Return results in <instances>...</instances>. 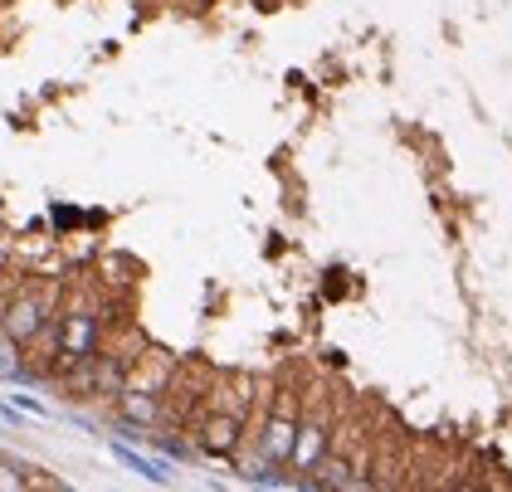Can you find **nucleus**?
Returning a JSON list of instances; mask_svg holds the SVG:
<instances>
[{
  "label": "nucleus",
  "instance_id": "1",
  "mask_svg": "<svg viewBox=\"0 0 512 492\" xmlns=\"http://www.w3.org/2000/svg\"><path fill=\"white\" fill-rule=\"evenodd\" d=\"M298 424L303 419L293 415V400H283L274 415L264 419V434H259V454L269 458V463H293V444H298Z\"/></svg>",
  "mask_w": 512,
  "mask_h": 492
},
{
  "label": "nucleus",
  "instance_id": "2",
  "mask_svg": "<svg viewBox=\"0 0 512 492\" xmlns=\"http://www.w3.org/2000/svg\"><path fill=\"white\" fill-rule=\"evenodd\" d=\"M327 439H332L327 415L303 419V424H298V444H293V468H298V473H317V463L327 458Z\"/></svg>",
  "mask_w": 512,
  "mask_h": 492
},
{
  "label": "nucleus",
  "instance_id": "3",
  "mask_svg": "<svg viewBox=\"0 0 512 492\" xmlns=\"http://www.w3.org/2000/svg\"><path fill=\"white\" fill-rule=\"evenodd\" d=\"M239 434H244V419L235 410H215V415L200 424V449L210 458H230L239 449Z\"/></svg>",
  "mask_w": 512,
  "mask_h": 492
},
{
  "label": "nucleus",
  "instance_id": "4",
  "mask_svg": "<svg viewBox=\"0 0 512 492\" xmlns=\"http://www.w3.org/2000/svg\"><path fill=\"white\" fill-rule=\"evenodd\" d=\"M93 341H98L93 312H69L64 327H59V356H64V366H79L83 356H93Z\"/></svg>",
  "mask_w": 512,
  "mask_h": 492
},
{
  "label": "nucleus",
  "instance_id": "5",
  "mask_svg": "<svg viewBox=\"0 0 512 492\" xmlns=\"http://www.w3.org/2000/svg\"><path fill=\"white\" fill-rule=\"evenodd\" d=\"M44 327V303L40 298H15V303L5 307V337H15L20 346L30 337H40Z\"/></svg>",
  "mask_w": 512,
  "mask_h": 492
},
{
  "label": "nucleus",
  "instance_id": "6",
  "mask_svg": "<svg viewBox=\"0 0 512 492\" xmlns=\"http://www.w3.org/2000/svg\"><path fill=\"white\" fill-rule=\"evenodd\" d=\"M122 415L132 419V424H157L161 419V400L157 395H147V390H122Z\"/></svg>",
  "mask_w": 512,
  "mask_h": 492
},
{
  "label": "nucleus",
  "instance_id": "7",
  "mask_svg": "<svg viewBox=\"0 0 512 492\" xmlns=\"http://www.w3.org/2000/svg\"><path fill=\"white\" fill-rule=\"evenodd\" d=\"M113 454H118L122 463H127V468H132V473H142V478H147V483H166V478H171V473H166V468H161V463H152V458H142V454H132V449H127V444H113Z\"/></svg>",
  "mask_w": 512,
  "mask_h": 492
},
{
  "label": "nucleus",
  "instance_id": "8",
  "mask_svg": "<svg viewBox=\"0 0 512 492\" xmlns=\"http://www.w3.org/2000/svg\"><path fill=\"white\" fill-rule=\"evenodd\" d=\"M25 366H20V341L15 337H0V380H20Z\"/></svg>",
  "mask_w": 512,
  "mask_h": 492
},
{
  "label": "nucleus",
  "instance_id": "9",
  "mask_svg": "<svg viewBox=\"0 0 512 492\" xmlns=\"http://www.w3.org/2000/svg\"><path fill=\"white\" fill-rule=\"evenodd\" d=\"M20 488H30V478H25L15 463H5V458H0V492H20Z\"/></svg>",
  "mask_w": 512,
  "mask_h": 492
},
{
  "label": "nucleus",
  "instance_id": "10",
  "mask_svg": "<svg viewBox=\"0 0 512 492\" xmlns=\"http://www.w3.org/2000/svg\"><path fill=\"white\" fill-rule=\"evenodd\" d=\"M118 380H122L118 361H103V366H98V385H103V390H118Z\"/></svg>",
  "mask_w": 512,
  "mask_h": 492
}]
</instances>
